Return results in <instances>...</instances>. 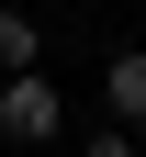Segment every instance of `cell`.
Listing matches in <instances>:
<instances>
[{
  "label": "cell",
  "mask_w": 146,
  "mask_h": 157,
  "mask_svg": "<svg viewBox=\"0 0 146 157\" xmlns=\"http://www.w3.org/2000/svg\"><path fill=\"white\" fill-rule=\"evenodd\" d=\"M0 135H11V146H56V135H68V101H56L45 67H11L0 78Z\"/></svg>",
  "instance_id": "obj_1"
},
{
  "label": "cell",
  "mask_w": 146,
  "mask_h": 157,
  "mask_svg": "<svg viewBox=\"0 0 146 157\" xmlns=\"http://www.w3.org/2000/svg\"><path fill=\"white\" fill-rule=\"evenodd\" d=\"M101 101H112L124 124L146 135V45H112V67H101Z\"/></svg>",
  "instance_id": "obj_2"
},
{
  "label": "cell",
  "mask_w": 146,
  "mask_h": 157,
  "mask_svg": "<svg viewBox=\"0 0 146 157\" xmlns=\"http://www.w3.org/2000/svg\"><path fill=\"white\" fill-rule=\"evenodd\" d=\"M11 67H45V34H34L23 0H0V78H11Z\"/></svg>",
  "instance_id": "obj_3"
}]
</instances>
